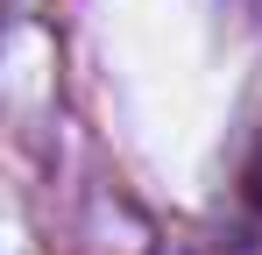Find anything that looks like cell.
Here are the masks:
<instances>
[{"instance_id": "cell-1", "label": "cell", "mask_w": 262, "mask_h": 255, "mask_svg": "<svg viewBox=\"0 0 262 255\" xmlns=\"http://www.w3.org/2000/svg\"><path fill=\"white\" fill-rule=\"evenodd\" d=\"M241 184H248V206H262V149H255V163L241 170Z\"/></svg>"}]
</instances>
